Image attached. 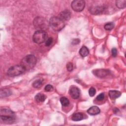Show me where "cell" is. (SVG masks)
<instances>
[{"label": "cell", "instance_id": "18", "mask_svg": "<svg viewBox=\"0 0 126 126\" xmlns=\"http://www.w3.org/2000/svg\"><path fill=\"white\" fill-rule=\"evenodd\" d=\"M116 5L117 7L120 9L125 8L126 5V0H119L116 1Z\"/></svg>", "mask_w": 126, "mask_h": 126}, {"label": "cell", "instance_id": "25", "mask_svg": "<svg viewBox=\"0 0 126 126\" xmlns=\"http://www.w3.org/2000/svg\"><path fill=\"white\" fill-rule=\"evenodd\" d=\"M53 38L52 37H49L47 40L46 41V42H45V46H49L50 45H51V44L53 42Z\"/></svg>", "mask_w": 126, "mask_h": 126}, {"label": "cell", "instance_id": "16", "mask_svg": "<svg viewBox=\"0 0 126 126\" xmlns=\"http://www.w3.org/2000/svg\"><path fill=\"white\" fill-rule=\"evenodd\" d=\"M79 54L83 57H86L89 54V50L87 47L82 46L79 50Z\"/></svg>", "mask_w": 126, "mask_h": 126}, {"label": "cell", "instance_id": "24", "mask_svg": "<svg viewBox=\"0 0 126 126\" xmlns=\"http://www.w3.org/2000/svg\"><path fill=\"white\" fill-rule=\"evenodd\" d=\"M95 89L93 88V87H91L89 91V94L90 95V96H93L95 94Z\"/></svg>", "mask_w": 126, "mask_h": 126}, {"label": "cell", "instance_id": "26", "mask_svg": "<svg viewBox=\"0 0 126 126\" xmlns=\"http://www.w3.org/2000/svg\"><path fill=\"white\" fill-rule=\"evenodd\" d=\"M44 90L46 92H51L53 90V87L51 85H47L45 87Z\"/></svg>", "mask_w": 126, "mask_h": 126}, {"label": "cell", "instance_id": "11", "mask_svg": "<svg viewBox=\"0 0 126 126\" xmlns=\"http://www.w3.org/2000/svg\"><path fill=\"white\" fill-rule=\"evenodd\" d=\"M60 18L62 20H68L71 17V12L68 10H64L60 13Z\"/></svg>", "mask_w": 126, "mask_h": 126}, {"label": "cell", "instance_id": "19", "mask_svg": "<svg viewBox=\"0 0 126 126\" xmlns=\"http://www.w3.org/2000/svg\"><path fill=\"white\" fill-rule=\"evenodd\" d=\"M43 85V80L41 79H37L34 81L32 83V86L34 88H39Z\"/></svg>", "mask_w": 126, "mask_h": 126}, {"label": "cell", "instance_id": "4", "mask_svg": "<svg viewBox=\"0 0 126 126\" xmlns=\"http://www.w3.org/2000/svg\"><path fill=\"white\" fill-rule=\"evenodd\" d=\"M26 70V69L22 65H15L11 66L8 69L7 74L10 77H15L23 74Z\"/></svg>", "mask_w": 126, "mask_h": 126}, {"label": "cell", "instance_id": "9", "mask_svg": "<svg viewBox=\"0 0 126 126\" xmlns=\"http://www.w3.org/2000/svg\"><path fill=\"white\" fill-rule=\"evenodd\" d=\"M105 9V7L103 6H95L90 8V12L94 15L99 14L103 13Z\"/></svg>", "mask_w": 126, "mask_h": 126}, {"label": "cell", "instance_id": "12", "mask_svg": "<svg viewBox=\"0 0 126 126\" xmlns=\"http://www.w3.org/2000/svg\"><path fill=\"white\" fill-rule=\"evenodd\" d=\"M108 94L110 98L112 100H114L121 96V93L116 90H110L109 91Z\"/></svg>", "mask_w": 126, "mask_h": 126}, {"label": "cell", "instance_id": "6", "mask_svg": "<svg viewBox=\"0 0 126 126\" xmlns=\"http://www.w3.org/2000/svg\"><path fill=\"white\" fill-rule=\"evenodd\" d=\"M71 6L74 11L80 12L84 9L85 6V2L83 0H75L72 1Z\"/></svg>", "mask_w": 126, "mask_h": 126}, {"label": "cell", "instance_id": "10", "mask_svg": "<svg viewBox=\"0 0 126 126\" xmlns=\"http://www.w3.org/2000/svg\"><path fill=\"white\" fill-rule=\"evenodd\" d=\"M0 120L4 123L11 124L15 122V118L14 116L0 115Z\"/></svg>", "mask_w": 126, "mask_h": 126}, {"label": "cell", "instance_id": "22", "mask_svg": "<svg viewBox=\"0 0 126 126\" xmlns=\"http://www.w3.org/2000/svg\"><path fill=\"white\" fill-rule=\"evenodd\" d=\"M114 27V23L112 22H109V23H106L104 25V29L107 31H110L112 29H113Z\"/></svg>", "mask_w": 126, "mask_h": 126}, {"label": "cell", "instance_id": "1", "mask_svg": "<svg viewBox=\"0 0 126 126\" xmlns=\"http://www.w3.org/2000/svg\"><path fill=\"white\" fill-rule=\"evenodd\" d=\"M36 63V58L33 55H28L22 60L21 64L22 65L26 70H30L33 68Z\"/></svg>", "mask_w": 126, "mask_h": 126}, {"label": "cell", "instance_id": "15", "mask_svg": "<svg viewBox=\"0 0 126 126\" xmlns=\"http://www.w3.org/2000/svg\"><path fill=\"white\" fill-rule=\"evenodd\" d=\"M84 119V115L80 112H77L73 114L71 117V119L74 121H79Z\"/></svg>", "mask_w": 126, "mask_h": 126}, {"label": "cell", "instance_id": "27", "mask_svg": "<svg viewBox=\"0 0 126 126\" xmlns=\"http://www.w3.org/2000/svg\"><path fill=\"white\" fill-rule=\"evenodd\" d=\"M104 96H105L104 94V93H101L96 96V99L98 101H101V100H102L104 99Z\"/></svg>", "mask_w": 126, "mask_h": 126}, {"label": "cell", "instance_id": "29", "mask_svg": "<svg viewBox=\"0 0 126 126\" xmlns=\"http://www.w3.org/2000/svg\"><path fill=\"white\" fill-rule=\"evenodd\" d=\"M80 42V40L79 39H74L72 41V44L73 45L78 44Z\"/></svg>", "mask_w": 126, "mask_h": 126}, {"label": "cell", "instance_id": "14", "mask_svg": "<svg viewBox=\"0 0 126 126\" xmlns=\"http://www.w3.org/2000/svg\"><path fill=\"white\" fill-rule=\"evenodd\" d=\"M12 94L11 90L7 88H3L1 89L0 92V96L1 98L5 97L10 96Z\"/></svg>", "mask_w": 126, "mask_h": 126}, {"label": "cell", "instance_id": "2", "mask_svg": "<svg viewBox=\"0 0 126 126\" xmlns=\"http://www.w3.org/2000/svg\"><path fill=\"white\" fill-rule=\"evenodd\" d=\"M49 25L52 29L55 31L59 32L64 27L65 24L63 20L58 17H52L49 21Z\"/></svg>", "mask_w": 126, "mask_h": 126}, {"label": "cell", "instance_id": "21", "mask_svg": "<svg viewBox=\"0 0 126 126\" xmlns=\"http://www.w3.org/2000/svg\"><path fill=\"white\" fill-rule=\"evenodd\" d=\"M60 102L63 106H67L69 104V101L67 98L63 96L60 98Z\"/></svg>", "mask_w": 126, "mask_h": 126}, {"label": "cell", "instance_id": "20", "mask_svg": "<svg viewBox=\"0 0 126 126\" xmlns=\"http://www.w3.org/2000/svg\"><path fill=\"white\" fill-rule=\"evenodd\" d=\"M0 115H11L14 116V113L11 110L8 109H2L0 111Z\"/></svg>", "mask_w": 126, "mask_h": 126}, {"label": "cell", "instance_id": "13", "mask_svg": "<svg viewBox=\"0 0 126 126\" xmlns=\"http://www.w3.org/2000/svg\"><path fill=\"white\" fill-rule=\"evenodd\" d=\"M100 109L96 106H92L87 110V112L92 115H97L100 113Z\"/></svg>", "mask_w": 126, "mask_h": 126}, {"label": "cell", "instance_id": "3", "mask_svg": "<svg viewBox=\"0 0 126 126\" xmlns=\"http://www.w3.org/2000/svg\"><path fill=\"white\" fill-rule=\"evenodd\" d=\"M33 26L37 30L41 31H45L48 27V22L46 20L42 17H36L34 18L33 22Z\"/></svg>", "mask_w": 126, "mask_h": 126}, {"label": "cell", "instance_id": "28", "mask_svg": "<svg viewBox=\"0 0 126 126\" xmlns=\"http://www.w3.org/2000/svg\"><path fill=\"white\" fill-rule=\"evenodd\" d=\"M111 52H112V55L113 57H116L117 54V50L115 48H113L111 50Z\"/></svg>", "mask_w": 126, "mask_h": 126}, {"label": "cell", "instance_id": "8", "mask_svg": "<svg viewBox=\"0 0 126 126\" xmlns=\"http://www.w3.org/2000/svg\"><path fill=\"white\" fill-rule=\"evenodd\" d=\"M69 93L71 97L74 99H77L80 95V90L76 86H71L69 90Z\"/></svg>", "mask_w": 126, "mask_h": 126}, {"label": "cell", "instance_id": "17", "mask_svg": "<svg viewBox=\"0 0 126 126\" xmlns=\"http://www.w3.org/2000/svg\"><path fill=\"white\" fill-rule=\"evenodd\" d=\"M34 98H35V100L37 102H42L44 101L46 97L44 94L38 93L35 96Z\"/></svg>", "mask_w": 126, "mask_h": 126}, {"label": "cell", "instance_id": "5", "mask_svg": "<svg viewBox=\"0 0 126 126\" xmlns=\"http://www.w3.org/2000/svg\"><path fill=\"white\" fill-rule=\"evenodd\" d=\"M47 37V34L45 31L38 30L33 33L32 40L37 44H41L46 40Z\"/></svg>", "mask_w": 126, "mask_h": 126}, {"label": "cell", "instance_id": "7", "mask_svg": "<svg viewBox=\"0 0 126 126\" xmlns=\"http://www.w3.org/2000/svg\"><path fill=\"white\" fill-rule=\"evenodd\" d=\"M93 73L96 77L102 78L110 74V71L105 69H96L94 70Z\"/></svg>", "mask_w": 126, "mask_h": 126}, {"label": "cell", "instance_id": "23", "mask_svg": "<svg viewBox=\"0 0 126 126\" xmlns=\"http://www.w3.org/2000/svg\"><path fill=\"white\" fill-rule=\"evenodd\" d=\"M66 68L68 71H72V70L73 69V65L72 63L71 62H68L66 64Z\"/></svg>", "mask_w": 126, "mask_h": 126}]
</instances>
